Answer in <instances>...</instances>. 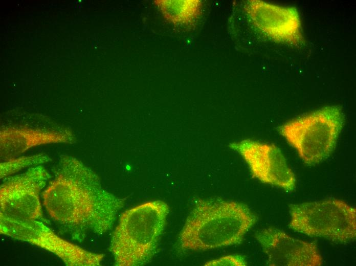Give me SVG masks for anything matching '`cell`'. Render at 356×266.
<instances>
[{"label": "cell", "mask_w": 356, "mask_h": 266, "mask_svg": "<svg viewBox=\"0 0 356 266\" xmlns=\"http://www.w3.org/2000/svg\"><path fill=\"white\" fill-rule=\"evenodd\" d=\"M51 177L41 166L8 178L0 188V215L19 221L42 216L39 194Z\"/></svg>", "instance_id": "obj_7"}, {"label": "cell", "mask_w": 356, "mask_h": 266, "mask_svg": "<svg viewBox=\"0 0 356 266\" xmlns=\"http://www.w3.org/2000/svg\"><path fill=\"white\" fill-rule=\"evenodd\" d=\"M206 266H244L246 262L244 258L238 255L224 256L206 262Z\"/></svg>", "instance_id": "obj_14"}, {"label": "cell", "mask_w": 356, "mask_h": 266, "mask_svg": "<svg viewBox=\"0 0 356 266\" xmlns=\"http://www.w3.org/2000/svg\"><path fill=\"white\" fill-rule=\"evenodd\" d=\"M230 146L242 157L255 178L286 191L294 189L295 174L276 145L244 140Z\"/></svg>", "instance_id": "obj_9"}, {"label": "cell", "mask_w": 356, "mask_h": 266, "mask_svg": "<svg viewBox=\"0 0 356 266\" xmlns=\"http://www.w3.org/2000/svg\"><path fill=\"white\" fill-rule=\"evenodd\" d=\"M51 159L47 156L38 154L30 156L16 157L1 163V178L15 173L26 167L37 166L48 162Z\"/></svg>", "instance_id": "obj_13"}, {"label": "cell", "mask_w": 356, "mask_h": 266, "mask_svg": "<svg viewBox=\"0 0 356 266\" xmlns=\"http://www.w3.org/2000/svg\"><path fill=\"white\" fill-rule=\"evenodd\" d=\"M255 237L268 256V264L273 266H319L321 255L312 242L293 238L275 228L257 232Z\"/></svg>", "instance_id": "obj_10"}, {"label": "cell", "mask_w": 356, "mask_h": 266, "mask_svg": "<svg viewBox=\"0 0 356 266\" xmlns=\"http://www.w3.org/2000/svg\"><path fill=\"white\" fill-rule=\"evenodd\" d=\"M153 3L165 19L176 26H193L202 14L199 0H155Z\"/></svg>", "instance_id": "obj_12"}, {"label": "cell", "mask_w": 356, "mask_h": 266, "mask_svg": "<svg viewBox=\"0 0 356 266\" xmlns=\"http://www.w3.org/2000/svg\"><path fill=\"white\" fill-rule=\"evenodd\" d=\"M42 197L51 218L78 241L89 233L110 230L124 205L102 188L95 173L68 156L60 157L56 177Z\"/></svg>", "instance_id": "obj_1"}, {"label": "cell", "mask_w": 356, "mask_h": 266, "mask_svg": "<svg viewBox=\"0 0 356 266\" xmlns=\"http://www.w3.org/2000/svg\"><path fill=\"white\" fill-rule=\"evenodd\" d=\"M256 220L244 204L199 199L179 235L185 250L204 251L239 243Z\"/></svg>", "instance_id": "obj_2"}, {"label": "cell", "mask_w": 356, "mask_h": 266, "mask_svg": "<svg viewBox=\"0 0 356 266\" xmlns=\"http://www.w3.org/2000/svg\"><path fill=\"white\" fill-rule=\"evenodd\" d=\"M169 211L160 201L148 202L124 212L110 241L115 265L138 266L147 263L155 252Z\"/></svg>", "instance_id": "obj_3"}, {"label": "cell", "mask_w": 356, "mask_h": 266, "mask_svg": "<svg viewBox=\"0 0 356 266\" xmlns=\"http://www.w3.org/2000/svg\"><path fill=\"white\" fill-rule=\"evenodd\" d=\"M74 141L67 129L49 130L27 127H7L0 132V156L2 161L18 157L30 148L52 143H69Z\"/></svg>", "instance_id": "obj_11"}, {"label": "cell", "mask_w": 356, "mask_h": 266, "mask_svg": "<svg viewBox=\"0 0 356 266\" xmlns=\"http://www.w3.org/2000/svg\"><path fill=\"white\" fill-rule=\"evenodd\" d=\"M243 9L252 25L269 38L291 46L303 44L300 17L296 8L249 0L244 3Z\"/></svg>", "instance_id": "obj_8"}, {"label": "cell", "mask_w": 356, "mask_h": 266, "mask_svg": "<svg viewBox=\"0 0 356 266\" xmlns=\"http://www.w3.org/2000/svg\"><path fill=\"white\" fill-rule=\"evenodd\" d=\"M290 228L308 236L346 243L356 236L355 209L331 198L290 206Z\"/></svg>", "instance_id": "obj_5"}, {"label": "cell", "mask_w": 356, "mask_h": 266, "mask_svg": "<svg viewBox=\"0 0 356 266\" xmlns=\"http://www.w3.org/2000/svg\"><path fill=\"white\" fill-rule=\"evenodd\" d=\"M0 230L1 234L54 253L66 265L97 266L104 257L63 239L37 220L19 221L0 215Z\"/></svg>", "instance_id": "obj_6"}, {"label": "cell", "mask_w": 356, "mask_h": 266, "mask_svg": "<svg viewBox=\"0 0 356 266\" xmlns=\"http://www.w3.org/2000/svg\"><path fill=\"white\" fill-rule=\"evenodd\" d=\"M344 120L340 106H328L290 121L278 130L304 162L313 165L323 161L332 152Z\"/></svg>", "instance_id": "obj_4"}]
</instances>
